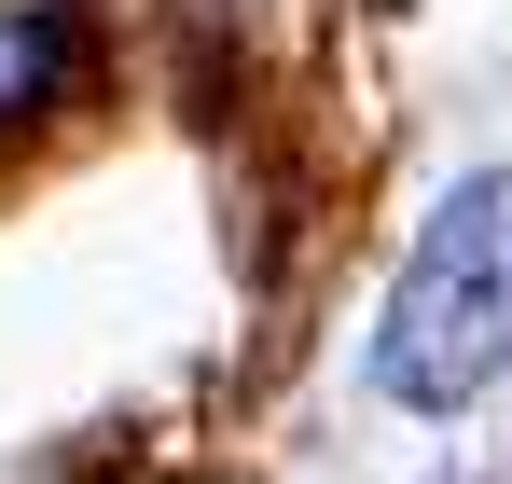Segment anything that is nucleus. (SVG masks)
I'll use <instances>...</instances> for the list:
<instances>
[{
	"label": "nucleus",
	"mask_w": 512,
	"mask_h": 484,
	"mask_svg": "<svg viewBox=\"0 0 512 484\" xmlns=\"http://www.w3.org/2000/svg\"><path fill=\"white\" fill-rule=\"evenodd\" d=\"M512 374V166L457 180L429 208V236L388 277V319H374V388L416 415H457Z\"/></svg>",
	"instance_id": "f257e3e1"
}]
</instances>
